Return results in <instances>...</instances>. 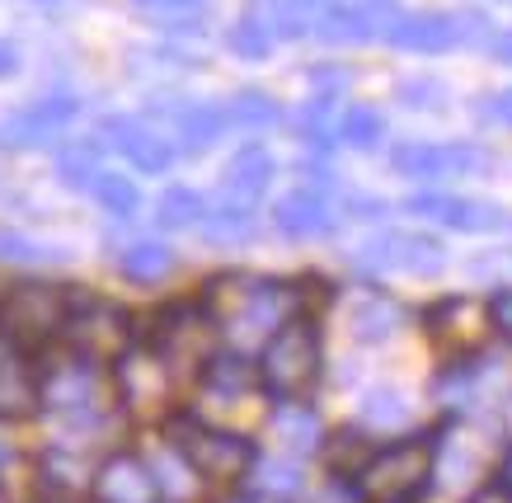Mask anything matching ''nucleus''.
Returning a JSON list of instances; mask_svg holds the SVG:
<instances>
[{
  "mask_svg": "<svg viewBox=\"0 0 512 503\" xmlns=\"http://www.w3.org/2000/svg\"><path fill=\"white\" fill-rule=\"evenodd\" d=\"M433 485V438H400L376 447L353 475L362 503H419Z\"/></svg>",
  "mask_w": 512,
  "mask_h": 503,
  "instance_id": "obj_1",
  "label": "nucleus"
},
{
  "mask_svg": "<svg viewBox=\"0 0 512 503\" xmlns=\"http://www.w3.org/2000/svg\"><path fill=\"white\" fill-rule=\"evenodd\" d=\"M254 377L264 381L273 400H306V391L320 377V334L311 320H296V315L282 320L264 339V358H259Z\"/></svg>",
  "mask_w": 512,
  "mask_h": 503,
  "instance_id": "obj_2",
  "label": "nucleus"
},
{
  "mask_svg": "<svg viewBox=\"0 0 512 503\" xmlns=\"http://www.w3.org/2000/svg\"><path fill=\"white\" fill-rule=\"evenodd\" d=\"M170 447L188 461V471L202 480H217V485H240L254 466V442H245L240 433L226 428H207L198 419H174L170 428Z\"/></svg>",
  "mask_w": 512,
  "mask_h": 503,
  "instance_id": "obj_3",
  "label": "nucleus"
},
{
  "mask_svg": "<svg viewBox=\"0 0 512 503\" xmlns=\"http://www.w3.org/2000/svg\"><path fill=\"white\" fill-rule=\"evenodd\" d=\"M66 311H71V297L62 287L24 283L0 297V330H5V339H15V348H33L52 334H62Z\"/></svg>",
  "mask_w": 512,
  "mask_h": 503,
  "instance_id": "obj_4",
  "label": "nucleus"
},
{
  "mask_svg": "<svg viewBox=\"0 0 512 503\" xmlns=\"http://www.w3.org/2000/svg\"><path fill=\"white\" fill-rule=\"evenodd\" d=\"M390 170L404 179H451V174H484L489 170V151L470 142H404L390 151Z\"/></svg>",
  "mask_w": 512,
  "mask_h": 503,
  "instance_id": "obj_5",
  "label": "nucleus"
},
{
  "mask_svg": "<svg viewBox=\"0 0 512 503\" xmlns=\"http://www.w3.org/2000/svg\"><path fill=\"white\" fill-rule=\"evenodd\" d=\"M62 334L71 339V353H80V358H113V353H123L127 339H132V330H127V315L118 311V306H109V301H76L71 297V311H66V325Z\"/></svg>",
  "mask_w": 512,
  "mask_h": 503,
  "instance_id": "obj_6",
  "label": "nucleus"
},
{
  "mask_svg": "<svg viewBox=\"0 0 512 503\" xmlns=\"http://www.w3.org/2000/svg\"><path fill=\"white\" fill-rule=\"evenodd\" d=\"M357 264L372 268V273H419L423 278V273H442L447 250L433 236H419V231H376L357 250Z\"/></svg>",
  "mask_w": 512,
  "mask_h": 503,
  "instance_id": "obj_7",
  "label": "nucleus"
},
{
  "mask_svg": "<svg viewBox=\"0 0 512 503\" xmlns=\"http://www.w3.org/2000/svg\"><path fill=\"white\" fill-rule=\"evenodd\" d=\"M235 306L231 315H226V325L231 330H254V334H273L282 325V320H292L296 315V292L282 283H264V278H235Z\"/></svg>",
  "mask_w": 512,
  "mask_h": 503,
  "instance_id": "obj_8",
  "label": "nucleus"
},
{
  "mask_svg": "<svg viewBox=\"0 0 512 503\" xmlns=\"http://www.w3.org/2000/svg\"><path fill=\"white\" fill-rule=\"evenodd\" d=\"M90 489H94V503H156L160 499L151 461H141L137 452H113L90 475Z\"/></svg>",
  "mask_w": 512,
  "mask_h": 503,
  "instance_id": "obj_9",
  "label": "nucleus"
},
{
  "mask_svg": "<svg viewBox=\"0 0 512 503\" xmlns=\"http://www.w3.org/2000/svg\"><path fill=\"white\" fill-rule=\"evenodd\" d=\"M273 226L287 240H320L334 236L339 217H334V207H329V198L320 189H292L273 203Z\"/></svg>",
  "mask_w": 512,
  "mask_h": 503,
  "instance_id": "obj_10",
  "label": "nucleus"
},
{
  "mask_svg": "<svg viewBox=\"0 0 512 503\" xmlns=\"http://www.w3.org/2000/svg\"><path fill=\"white\" fill-rule=\"evenodd\" d=\"M71 118H76V104H71V99H43V104H29V109L0 118V146H10V151L47 146V137H57Z\"/></svg>",
  "mask_w": 512,
  "mask_h": 503,
  "instance_id": "obj_11",
  "label": "nucleus"
},
{
  "mask_svg": "<svg viewBox=\"0 0 512 503\" xmlns=\"http://www.w3.org/2000/svg\"><path fill=\"white\" fill-rule=\"evenodd\" d=\"M104 137H109L113 151H123L141 174H165L174 165V146L165 142L160 132H151L141 118H127V113L104 118Z\"/></svg>",
  "mask_w": 512,
  "mask_h": 503,
  "instance_id": "obj_12",
  "label": "nucleus"
},
{
  "mask_svg": "<svg viewBox=\"0 0 512 503\" xmlns=\"http://www.w3.org/2000/svg\"><path fill=\"white\" fill-rule=\"evenodd\" d=\"M409 212H419V217L428 221H442V226H451V231H494L498 221H503V212H498L494 203H480V198H451V193H414L409 198Z\"/></svg>",
  "mask_w": 512,
  "mask_h": 503,
  "instance_id": "obj_13",
  "label": "nucleus"
},
{
  "mask_svg": "<svg viewBox=\"0 0 512 503\" xmlns=\"http://www.w3.org/2000/svg\"><path fill=\"white\" fill-rule=\"evenodd\" d=\"M273 151L264 142H245L226 160V174H221V198H235V203H259L268 189V179H273Z\"/></svg>",
  "mask_w": 512,
  "mask_h": 503,
  "instance_id": "obj_14",
  "label": "nucleus"
},
{
  "mask_svg": "<svg viewBox=\"0 0 512 503\" xmlns=\"http://www.w3.org/2000/svg\"><path fill=\"white\" fill-rule=\"evenodd\" d=\"M400 325H404V306L390 301L386 292H362L353 301V311H348V334H353L357 344H381Z\"/></svg>",
  "mask_w": 512,
  "mask_h": 503,
  "instance_id": "obj_15",
  "label": "nucleus"
},
{
  "mask_svg": "<svg viewBox=\"0 0 512 503\" xmlns=\"http://www.w3.org/2000/svg\"><path fill=\"white\" fill-rule=\"evenodd\" d=\"M38 409V367L24 362V348L0 358V419H24Z\"/></svg>",
  "mask_w": 512,
  "mask_h": 503,
  "instance_id": "obj_16",
  "label": "nucleus"
},
{
  "mask_svg": "<svg viewBox=\"0 0 512 503\" xmlns=\"http://www.w3.org/2000/svg\"><path fill=\"white\" fill-rule=\"evenodd\" d=\"M273 433H278V442L292 456H306V452H315V447H325V442H320V419H315V409L306 405V400H278V409H273Z\"/></svg>",
  "mask_w": 512,
  "mask_h": 503,
  "instance_id": "obj_17",
  "label": "nucleus"
},
{
  "mask_svg": "<svg viewBox=\"0 0 512 503\" xmlns=\"http://www.w3.org/2000/svg\"><path fill=\"white\" fill-rule=\"evenodd\" d=\"M198 231L212 240V245H240V240H249L254 231H259V221H254V207L249 203L221 198L217 207H207V212H202Z\"/></svg>",
  "mask_w": 512,
  "mask_h": 503,
  "instance_id": "obj_18",
  "label": "nucleus"
},
{
  "mask_svg": "<svg viewBox=\"0 0 512 503\" xmlns=\"http://www.w3.org/2000/svg\"><path fill=\"white\" fill-rule=\"evenodd\" d=\"M174 268V250L165 240H132L127 250H118V273L127 283H160Z\"/></svg>",
  "mask_w": 512,
  "mask_h": 503,
  "instance_id": "obj_19",
  "label": "nucleus"
},
{
  "mask_svg": "<svg viewBox=\"0 0 512 503\" xmlns=\"http://www.w3.org/2000/svg\"><path fill=\"white\" fill-rule=\"evenodd\" d=\"M221 132H226V113L212 109V104H193V109L179 113V146H184V156H207L221 142Z\"/></svg>",
  "mask_w": 512,
  "mask_h": 503,
  "instance_id": "obj_20",
  "label": "nucleus"
},
{
  "mask_svg": "<svg viewBox=\"0 0 512 503\" xmlns=\"http://www.w3.org/2000/svg\"><path fill=\"white\" fill-rule=\"evenodd\" d=\"M202 212H207V198L198 189H188V184H170V189L160 193L156 203V226L160 231H188V226H198Z\"/></svg>",
  "mask_w": 512,
  "mask_h": 503,
  "instance_id": "obj_21",
  "label": "nucleus"
},
{
  "mask_svg": "<svg viewBox=\"0 0 512 503\" xmlns=\"http://www.w3.org/2000/svg\"><path fill=\"white\" fill-rule=\"evenodd\" d=\"M94 203L104 207L109 217L118 221H132L137 217V207H141V189H137V179H127V174H113V170H99L94 174Z\"/></svg>",
  "mask_w": 512,
  "mask_h": 503,
  "instance_id": "obj_22",
  "label": "nucleus"
},
{
  "mask_svg": "<svg viewBox=\"0 0 512 503\" xmlns=\"http://www.w3.org/2000/svg\"><path fill=\"white\" fill-rule=\"evenodd\" d=\"M99 170H104V146L99 142H66L57 151V179L66 189H90Z\"/></svg>",
  "mask_w": 512,
  "mask_h": 503,
  "instance_id": "obj_23",
  "label": "nucleus"
},
{
  "mask_svg": "<svg viewBox=\"0 0 512 503\" xmlns=\"http://www.w3.org/2000/svg\"><path fill=\"white\" fill-rule=\"evenodd\" d=\"M0 259H5V264L38 268V264H62L66 250H62V245H47V240L24 236V231H10V226H0Z\"/></svg>",
  "mask_w": 512,
  "mask_h": 503,
  "instance_id": "obj_24",
  "label": "nucleus"
},
{
  "mask_svg": "<svg viewBox=\"0 0 512 503\" xmlns=\"http://www.w3.org/2000/svg\"><path fill=\"white\" fill-rule=\"evenodd\" d=\"M202 381H207V391L217 395H240L254 386V367L245 358H235V353H221V358H212L202 367Z\"/></svg>",
  "mask_w": 512,
  "mask_h": 503,
  "instance_id": "obj_25",
  "label": "nucleus"
},
{
  "mask_svg": "<svg viewBox=\"0 0 512 503\" xmlns=\"http://www.w3.org/2000/svg\"><path fill=\"white\" fill-rule=\"evenodd\" d=\"M249 471L268 475V480H259V494H273V499H296L301 494V466H296L292 456H282V461H259L254 456Z\"/></svg>",
  "mask_w": 512,
  "mask_h": 503,
  "instance_id": "obj_26",
  "label": "nucleus"
},
{
  "mask_svg": "<svg viewBox=\"0 0 512 503\" xmlns=\"http://www.w3.org/2000/svg\"><path fill=\"white\" fill-rule=\"evenodd\" d=\"M343 146H353V151H376V142H381V118H376L372 109H348L343 113V127H339Z\"/></svg>",
  "mask_w": 512,
  "mask_h": 503,
  "instance_id": "obj_27",
  "label": "nucleus"
},
{
  "mask_svg": "<svg viewBox=\"0 0 512 503\" xmlns=\"http://www.w3.org/2000/svg\"><path fill=\"white\" fill-rule=\"evenodd\" d=\"M231 118L240 127H273L278 123V104L268 95H259V90H245V95H235Z\"/></svg>",
  "mask_w": 512,
  "mask_h": 503,
  "instance_id": "obj_28",
  "label": "nucleus"
},
{
  "mask_svg": "<svg viewBox=\"0 0 512 503\" xmlns=\"http://www.w3.org/2000/svg\"><path fill=\"white\" fill-rule=\"evenodd\" d=\"M404 419H409V409H404L400 395H390V391L367 395V405H362V424H376V428H400Z\"/></svg>",
  "mask_w": 512,
  "mask_h": 503,
  "instance_id": "obj_29",
  "label": "nucleus"
},
{
  "mask_svg": "<svg viewBox=\"0 0 512 503\" xmlns=\"http://www.w3.org/2000/svg\"><path fill=\"white\" fill-rule=\"evenodd\" d=\"M231 48L240 52V57H264V52H268V38L254 29V24H240V29H235V38H231Z\"/></svg>",
  "mask_w": 512,
  "mask_h": 503,
  "instance_id": "obj_30",
  "label": "nucleus"
},
{
  "mask_svg": "<svg viewBox=\"0 0 512 503\" xmlns=\"http://www.w3.org/2000/svg\"><path fill=\"white\" fill-rule=\"evenodd\" d=\"M489 315H494V325L512 339V287H503V292H494V301H489Z\"/></svg>",
  "mask_w": 512,
  "mask_h": 503,
  "instance_id": "obj_31",
  "label": "nucleus"
},
{
  "mask_svg": "<svg viewBox=\"0 0 512 503\" xmlns=\"http://www.w3.org/2000/svg\"><path fill=\"white\" fill-rule=\"evenodd\" d=\"M470 503H508V494H503V489L489 480V485H480L475 494H470Z\"/></svg>",
  "mask_w": 512,
  "mask_h": 503,
  "instance_id": "obj_32",
  "label": "nucleus"
},
{
  "mask_svg": "<svg viewBox=\"0 0 512 503\" xmlns=\"http://www.w3.org/2000/svg\"><path fill=\"white\" fill-rule=\"evenodd\" d=\"M494 485L503 489V494H508V503H512V452L503 456V461H498V475H494Z\"/></svg>",
  "mask_w": 512,
  "mask_h": 503,
  "instance_id": "obj_33",
  "label": "nucleus"
},
{
  "mask_svg": "<svg viewBox=\"0 0 512 503\" xmlns=\"http://www.w3.org/2000/svg\"><path fill=\"white\" fill-rule=\"evenodd\" d=\"M494 104H498V109H494V118H498V123H503V127H512V90H503V95H498Z\"/></svg>",
  "mask_w": 512,
  "mask_h": 503,
  "instance_id": "obj_34",
  "label": "nucleus"
},
{
  "mask_svg": "<svg viewBox=\"0 0 512 503\" xmlns=\"http://www.w3.org/2000/svg\"><path fill=\"white\" fill-rule=\"evenodd\" d=\"M5 76H15V48L10 43H0V80Z\"/></svg>",
  "mask_w": 512,
  "mask_h": 503,
  "instance_id": "obj_35",
  "label": "nucleus"
},
{
  "mask_svg": "<svg viewBox=\"0 0 512 503\" xmlns=\"http://www.w3.org/2000/svg\"><path fill=\"white\" fill-rule=\"evenodd\" d=\"M10 461H15V447H10V442H0V471H10Z\"/></svg>",
  "mask_w": 512,
  "mask_h": 503,
  "instance_id": "obj_36",
  "label": "nucleus"
},
{
  "mask_svg": "<svg viewBox=\"0 0 512 503\" xmlns=\"http://www.w3.org/2000/svg\"><path fill=\"white\" fill-rule=\"evenodd\" d=\"M231 503H254V499H231Z\"/></svg>",
  "mask_w": 512,
  "mask_h": 503,
  "instance_id": "obj_37",
  "label": "nucleus"
}]
</instances>
